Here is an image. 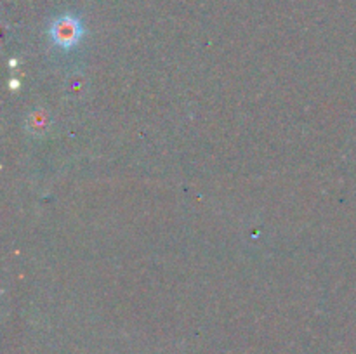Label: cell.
Segmentation results:
<instances>
[{
	"mask_svg": "<svg viewBox=\"0 0 356 354\" xmlns=\"http://www.w3.org/2000/svg\"><path fill=\"white\" fill-rule=\"evenodd\" d=\"M83 35L82 21L73 14H63L52 21L49 28V37L58 47L72 49L80 42Z\"/></svg>",
	"mask_w": 356,
	"mask_h": 354,
	"instance_id": "1",
	"label": "cell"
}]
</instances>
